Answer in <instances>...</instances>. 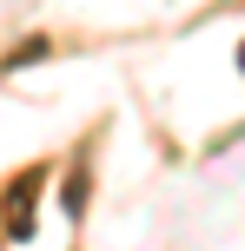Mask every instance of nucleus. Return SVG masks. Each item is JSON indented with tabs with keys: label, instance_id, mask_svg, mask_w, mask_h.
I'll return each instance as SVG.
<instances>
[{
	"label": "nucleus",
	"instance_id": "f257e3e1",
	"mask_svg": "<svg viewBox=\"0 0 245 251\" xmlns=\"http://www.w3.org/2000/svg\"><path fill=\"white\" fill-rule=\"evenodd\" d=\"M239 73H245V47H239Z\"/></svg>",
	"mask_w": 245,
	"mask_h": 251
}]
</instances>
